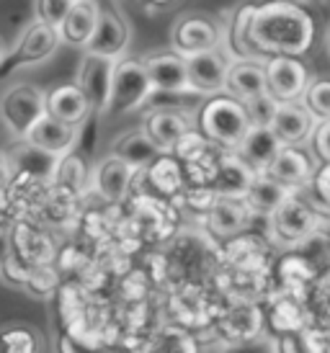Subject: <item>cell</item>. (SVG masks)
<instances>
[{
	"label": "cell",
	"mask_w": 330,
	"mask_h": 353,
	"mask_svg": "<svg viewBox=\"0 0 330 353\" xmlns=\"http://www.w3.org/2000/svg\"><path fill=\"white\" fill-rule=\"evenodd\" d=\"M248 39L263 59L273 54L300 57L315 39V21L300 3L273 0L255 6L248 21Z\"/></svg>",
	"instance_id": "obj_1"
},
{
	"label": "cell",
	"mask_w": 330,
	"mask_h": 353,
	"mask_svg": "<svg viewBox=\"0 0 330 353\" xmlns=\"http://www.w3.org/2000/svg\"><path fill=\"white\" fill-rule=\"evenodd\" d=\"M199 127L209 142L235 150L245 137V132L251 129V119L245 114L243 101L220 93L204 103L202 114H199Z\"/></svg>",
	"instance_id": "obj_2"
},
{
	"label": "cell",
	"mask_w": 330,
	"mask_h": 353,
	"mask_svg": "<svg viewBox=\"0 0 330 353\" xmlns=\"http://www.w3.org/2000/svg\"><path fill=\"white\" fill-rule=\"evenodd\" d=\"M153 96H155V85L147 75L145 62L132 57H119L114 62L106 114H114V117L132 114V111L145 106Z\"/></svg>",
	"instance_id": "obj_3"
},
{
	"label": "cell",
	"mask_w": 330,
	"mask_h": 353,
	"mask_svg": "<svg viewBox=\"0 0 330 353\" xmlns=\"http://www.w3.org/2000/svg\"><path fill=\"white\" fill-rule=\"evenodd\" d=\"M47 114L44 106V90L29 83L13 85L0 99V119L16 139H23L29 129Z\"/></svg>",
	"instance_id": "obj_4"
},
{
	"label": "cell",
	"mask_w": 330,
	"mask_h": 353,
	"mask_svg": "<svg viewBox=\"0 0 330 353\" xmlns=\"http://www.w3.org/2000/svg\"><path fill=\"white\" fill-rule=\"evenodd\" d=\"M271 225L282 243L294 245V243H302V240H307V237L320 230L322 214L312 204H307L304 199L291 194L271 214Z\"/></svg>",
	"instance_id": "obj_5"
},
{
	"label": "cell",
	"mask_w": 330,
	"mask_h": 353,
	"mask_svg": "<svg viewBox=\"0 0 330 353\" xmlns=\"http://www.w3.org/2000/svg\"><path fill=\"white\" fill-rule=\"evenodd\" d=\"M263 70H266V90L279 103L302 101L304 90L310 85V72L300 59L289 54H273L263 62Z\"/></svg>",
	"instance_id": "obj_6"
},
{
	"label": "cell",
	"mask_w": 330,
	"mask_h": 353,
	"mask_svg": "<svg viewBox=\"0 0 330 353\" xmlns=\"http://www.w3.org/2000/svg\"><path fill=\"white\" fill-rule=\"evenodd\" d=\"M230 62L233 59L224 54L222 47L186 57V70H188L191 90L202 93V96H220V93H224Z\"/></svg>",
	"instance_id": "obj_7"
},
{
	"label": "cell",
	"mask_w": 330,
	"mask_h": 353,
	"mask_svg": "<svg viewBox=\"0 0 330 353\" xmlns=\"http://www.w3.org/2000/svg\"><path fill=\"white\" fill-rule=\"evenodd\" d=\"M114 62H117V59L101 57V54H90V52H86L83 59H80V70H78L75 85L86 93L88 103H90V111L106 114L108 90H111V75H114Z\"/></svg>",
	"instance_id": "obj_8"
},
{
	"label": "cell",
	"mask_w": 330,
	"mask_h": 353,
	"mask_svg": "<svg viewBox=\"0 0 330 353\" xmlns=\"http://www.w3.org/2000/svg\"><path fill=\"white\" fill-rule=\"evenodd\" d=\"M126 44H129V26H126V19L117 8H106L98 13V23H96V29H93V37L88 39V44L83 50L90 52V54L119 59V57H124Z\"/></svg>",
	"instance_id": "obj_9"
},
{
	"label": "cell",
	"mask_w": 330,
	"mask_h": 353,
	"mask_svg": "<svg viewBox=\"0 0 330 353\" xmlns=\"http://www.w3.org/2000/svg\"><path fill=\"white\" fill-rule=\"evenodd\" d=\"M318 119L310 114V108L304 106L302 101H284L276 106L273 119L269 127L273 129V134L282 139L284 145L300 148L302 142H307L315 132Z\"/></svg>",
	"instance_id": "obj_10"
},
{
	"label": "cell",
	"mask_w": 330,
	"mask_h": 353,
	"mask_svg": "<svg viewBox=\"0 0 330 353\" xmlns=\"http://www.w3.org/2000/svg\"><path fill=\"white\" fill-rule=\"evenodd\" d=\"M62 44L59 41V34L57 29H52L47 23H41V21H31L29 26L23 29V34L19 37L16 41V50L10 54L13 59V65L16 68H23V65H39L44 59H49L57 47Z\"/></svg>",
	"instance_id": "obj_11"
},
{
	"label": "cell",
	"mask_w": 330,
	"mask_h": 353,
	"mask_svg": "<svg viewBox=\"0 0 330 353\" xmlns=\"http://www.w3.org/2000/svg\"><path fill=\"white\" fill-rule=\"evenodd\" d=\"M171 41H173L175 54L191 57L199 52L217 50L220 47V31L214 29L212 21L202 19V16H186L175 23Z\"/></svg>",
	"instance_id": "obj_12"
},
{
	"label": "cell",
	"mask_w": 330,
	"mask_h": 353,
	"mask_svg": "<svg viewBox=\"0 0 330 353\" xmlns=\"http://www.w3.org/2000/svg\"><path fill=\"white\" fill-rule=\"evenodd\" d=\"M78 132H80V127L65 124V121H59V119L44 114V117L29 129V134H26L23 139L31 142V145H37V148L44 150V152H49V155L65 157L68 152H72V148H75Z\"/></svg>",
	"instance_id": "obj_13"
},
{
	"label": "cell",
	"mask_w": 330,
	"mask_h": 353,
	"mask_svg": "<svg viewBox=\"0 0 330 353\" xmlns=\"http://www.w3.org/2000/svg\"><path fill=\"white\" fill-rule=\"evenodd\" d=\"M282 148L284 142L273 134L271 127H251L240 139V145L235 148V155L240 157L253 173H266V168L271 165V160Z\"/></svg>",
	"instance_id": "obj_14"
},
{
	"label": "cell",
	"mask_w": 330,
	"mask_h": 353,
	"mask_svg": "<svg viewBox=\"0 0 330 353\" xmlns=\"http://www.w3.org/2000/svg\"><path fill=\"white\" fill-rule=\"evenodd\" d=\"M3 160L8 163L10 176L21 173V176L37 178V181H55V173H57L59 165L57 155H49V152L39 150L37 145L26 142V139H21V145H16Z\"/></svg>",
	"instance_id": "obj_15"
},
{
	"label": "cell",
	"mask_w": 330,
	"mask_h": 353,
	"mask_svg": "<svg viewBox=\"0 0 330 353\" xmlns=\"http://www.w3.org/2000/svg\"><path fill=\"white\" fill-rule=\"evenodd\" d=\"M147 68V75L153 80L155 90L163 93H194L188 70H186V57L181 54H155V57L142 59Z\"/></svg>",
	"instance_id": "obj_16"
},
{
	"label": "cell",
	"mask_w": 330,
	"mask_h": 353,
	"mask_svg": "<svg viewBox=\"0 0 330 353\" xmlns=\"http://www.w3.org/2000/svg\"><path fill=\"white\" fill-rule=\"evenodd\" d=\"M98 13L101 8L96 0H72L68 16L57 26L59 41L70 47H86L98 23Z\"/></svg>",
	"instance_id": "obj_17"
},
{
	"label": "cell",
	"mask_w": 330,
	"mask_h": 353,
	"mask_svg": "<svg viewBox=\"0 0 330 353\" xmlns=\"http://www.w3.org/2000/svg\"><path fill=\"white\" fill-rule=\"evenodd\" d=\"M135 168L124 163L122 157H117L114 152L108 157H104L98 168L93 170V183H96L98 194L106 199V201H122V199L129 194L132 188V181H135Z\"/></svg>",
	"instance_id": "obj_18"
},
{
	"label": "cell",
	"mask_w": 330,
	"mask_h": 353,
	"mask_svg": "<svg viewBox=\"0 0 330 353\" xmlns=\"http://www.w3.org/2000/svg\"><path fill=\"white\" fill-rule=\"evenodd\" d=\"M44 106H47L49 117L59 119L65 124H72V127H80L90 114V103H88L86 93L75 83L47 90L44 93Z\"/></svg>",
	"instance_id": "obj_19"
},
{
	"label": "cell",
	"mask_w": 330,
	"mask_h": 353,
	"mask_svg": "<svg viewBox=\"0 0 330 353\" xmlns=\"http://www.w3.org/2000/svg\"><path fill=\"white\" fill-rule=\"evenodd\" d=\"M251 212L240 196H220L206 209V227L217 237H233L248 227Z\"/></svg>",
	"instance_id": "obj_20"
},
{
	"label": "cell",
	"mask_w": 330,
	"mask_h": 353,
	"mask_svg": "<svg viewBox=\"0 0 330 353\" xmlns=\"http://www.w3.org/2000/svg\"><path fill=\"white\" fill-rule=\"evenodd\" d=\"M291 194H294V188L284 186L279 181H273V178L266 176V173H258V176H253L251 186L245 188L243 201L251 214L271 216Z\"/></svg>",
	"instance_id": "obj_21"
},
{
	"label": "cell",
	"mask_w": 330,
	"mask_h": 353,
	"mask_svg": "<svg viewBox=\"0 0 330 353\" xmlns=\"http://www.w3.org/2000/svg\"><path fill=\"white\" fill-rule=\"evenodd\" d=\"M224 93L237 101H248L266 93V70L261 59H233L227 70Z\"/></svg>",
	"instance_id": "obj_22"
},
{
	"label": "cell",
	"mask_w": 330,
	"mask_h": 353,
	"mask_svg": "<svg viewBox=\"0 0 330 353\" xmlns=\"http://www.w3.org/2000/svg\"><path fill=\"white\" fill-rule=\"evenodd\" d=\"M266 176H271L273 181L289 188H300L312 178V160L300 148L284 145L271 160V165L266 168Z\"/></svg>",
	"instance_id": "obj_23"
},
{
	"label": "cell",
	"mask_w": 330,
	"mask_h": 353,
	"mask_svg": "<svg viewBox=\"0 0 330 353\" xmlns=\"http://www.w3.org/2000/svg\"><path fill=\"white\" fill-rule=\"evenodd\" d=\"M147 137L155 142L160 152H173V148L178 145V139L184 137L186 132H191L188 127V119L178 111H153L150 117L145 119V127Z\"/></svg>",
	"instance_id": "obj_24"
},
{
	"label": "cell",
	"mask_w": 330,
	"mask_h": 353,
	"mask_svg": "<svg viewBox=\"0 0 330 353\" xmlns=\"http://www.w3.org/2000/svg\"><path fill=\"white\" fill-rule=\"evenodd\" d=\"M261 323H263V314L258 307H253V304H235V307H230L222 314L220 333H222V338L227 343L245 341V338H253V335L261 333Z\"/></svg>",
	"instance_id": "obj_25"
},
{
	"label": "cell",
	"mask_w": 330,
	"mask_h": 353,
	"mask_svg": "<svg viewBox=\"0 0 330 353\" xmlns=\"http://www.w3.org/2000/svg\"><path fill=\"white\" fill-rule=\"evenodd\" d=\"M114 155L122 157L124 163H129L135 170H142V168L153 165L163 152H160V148L153 139L147 137L145 129H137V132H126V134H122L117 139Z\"/></svg>",
	"instance_id": "obj_26"
},
{
	"label": "cell",
	"mask_w": 330,
	"mask_h": 353,
	"mask_svg": "<svg viewBox=\"0 0 330 353\" xmlns=\"http://www.w3.org/2000/svg\"><path fill=\"white\" fill-rule=\"evenodd\" d=\"M253 176H258V173H253L237 155H224L222 163L214 170V186H220L222 196L243 199L245 188L251 186Z\"/></svg>",
	"instance_id": "obj_27"
},
{
	"label": "cell",
	"mask_w": 330,
	"mask_h": 353,
	"mask_svg": "<svg viewBox=\"0 0 330 353\" xmlns=\"http://www.w3.org/2000/svg\"><path fill=\"white\" fill-rule=\"evenodd\" d=\"M150 173V183L160 191V194H173L181 188L184 176H181V165L175 163L173 157H157L153 165H147Z\"/></svg>",
	"instance_id": "obj_28"
},
{
	"label": "cell",
	"mask_w": 330,
	"mask_h": 353,
	"mask_svg": "<svg viewBox=\"0 0 330 353\" xmlns=\"http://www.w3.org/2000/svg\"><path fill=\"white\" fill-rule=\"evenodd\" d=\"M302 103L310 108V114L318 121L330 119V80L328 78L310 80V85H307L304 96H302Z\"/></svg>",
	"instance_id": "obj_29"
},
{
	"label": "cell",
	"mask_w": 330,
	"mask_h": 353,
	"mask_svg": "<svg viewBox=\"0 0 330 353\" xmlns=\"http://www.w3.org/2000/svg\"><path fill=\"white\" fill-rule=\"evenodd\" d=\"M150 353H199V345L191 335L181 327H168L157 335L155 345Z\"/></svg>",
	"instance_id": "obj_30"
},
{
	"label": "cell",
	"mask_w": 330,
	"mask_h": 353,
	"mask_svg": "<svg viewBox=\"0 0 330 353\" xmlns=\"http://www.w3.org/2000/svg\"><path fill=\"white\" fill-rule=\"evenodd\" d=\"M0 353H39V338L26 327H6L0 333Z\"/></svg>",
	"instance_id": "obj_31"
},
{
	"label": "cell",
	"mask_w": 330,
	"mask_h": 353,
	"mask_svg": "<svg viewBox=\"0 0 330 353\" xmlns=\"http://www.w3.org/2000/svg\"><path fill=\"white\" fill-rule=\"evenodd\" d=\"M55 181L62 183L65 188H70V191H80L88 181V170H86V165H83V160L75 155H70V152L65 157H59Z\"/></svg>",
	"instance_id": "obj_32"
},
{
	"label": "cell",
	"mask_w": 330,
	"mask_h": 353,
	"mask_svg": "<svg viewBox=\"0 0 330 353\" xmlns=\"http://www.w3.org/2000/svg\"><path fill=\"white\" fill-rule=\"evenodd\" d=\"M243 106L248 119H251V127H269L273 119V111L279 106V101L266 90L261 96H253V99L243 101Z\"/></svg>",
	"instance_id": "obj_33"
},
{
	"label": "cell",
	"mask_w": 330,
	"mask_h": 353,
	"mask_svg": "<svg viewBox=\"0 0 330 353\" xmlns=\"http://www.w3.org/2000/svg\"><path fill=\"white\" fill-rule=\"evenodd\" d=\"M220 353H279V341L276 338H266V335H253L245 341H233L224 343Z\"/></svg>",
	"instance_id": "obj_34"
},
{
	"label": "cell",
	"mask_w": 330,
	"mask_h": 353,
	"mask_svg": "<svg viewBox=\"0 0 330 353\" xmlns=\"http://www.w3.org/2000/svg\"><path fill=\"white\" fill-rule=\"evenodd\" d=\"M72 0H37V21L57 29L62 19L68 16Z\"/></svg>",
	"instance_id": "obj_35"
},
{
	"label": "cell",
	"mask_w": 330,
	"mask_h": 353,
	"mask_svg": "<svg viewBox=\"0 0 330 353\" xmlns=\"http://www.w3.org/2000/svg\"><path fill=\"white\" fill-rule=\"evenodd\" d=\"M273 325L284 330V333H294L302 327V312L300 307H294L291 302H279L273 310Z\"/></svg>",
	"instance_id": "obj_36"
},
{
	"label": "cell",
	"mask_w": 330,
	"mask_h": 353,
	"mask_svg": "<svg viewBox=\"0 0 330 353\" xmlns=\"http://www.w3.org/2000/svg\"><path fill=\"white\" fill-rule=\"evenodd\" d=\"M300 338L304 353H330V327H304Z\"/></svg>",
	"instance_id": "obj_37"
},
{
	"label": "cell",
	"mask_w": 330,
	"mask_h": 353,
	"mask_svg": "<svg viewBox=\"0 0 330 353\" xmlns=\"http://www.w3.org/2000/svg\"><path fill=\"white\" fill-rule=\"evenodd\" d=\"M312 148H315V155L320 157L322 163H330V119H322L315 124V132H312Z\"/></svg>",
	"instance_id": "obj_38"
},
{
	"label": "cell",
	"mask_w": 330,
	"mask_h": 353,
	"mask_svg": "<svg viewBox=\"0 0 330 353\" xmlns=\"http://www.w3.org/2000/svg\"><path fill=\"white\" fill-rule=\"evenodd\" d=\"M315 188H318V196L330 206V163H325L318 178H315Z\"/></svg>",
	"instance_id": "obj_39"
},
{
	"label": "cell",
	"mask_w": 330,
	"mask_h": 353,
	"mask_svg": "<svg viewBox=\"0 0 330 353\" xmlns=\"http://www.w3.org/2000/svg\"><path fill=\"white\" fill-rule=\"evenodd\" d=\"M279 353H304L300 335H284L279 341Z\"/></svg>",
	"instance_id": "obj_40"
},
{
	"label": "cell",
	"mask_w": 330,
	"mask_h": 353,
	"mask_svg": "<svg viewBox=\"0 0 330 353\" xmlns=\"http://www.w3.org/2000/svg\"><path fill=\"white\" fill-rule=\"evenodd\" d=\"M8 255H10V245H8V235L0 230V265L8 261Z\"/></svg>",
	"instance_id": "obj_41"
},
{
	"label": "cell",
	"mask_w": 330,
	"mask_h": 353,
	"mask_svg": "<svg viewBox=\"0 0 330 353\" xmlns=\"http://www.w3.org/2000/svg\"><path fill=\"white\" fill-rule=\"evenodd\" d=\"M8 183H10V168H8V163L0 157V188H8Z\"/></svg>",
	"instance_id": "obj_42"
},
{
	"label": "cell",
	"mask_w": 330,
	"mask_h": 353,
	"mask_svg": "<svg viewBox=\"0 0 330 353\" xmlns=\"http://www.w3.org/2000/svg\"><path fill=\"white\" fill-rule=\"evenodd\" d=\"M6 206V188H0V209Z\"/></svg>",
	"instance_id": "obj_43"
},
{
	"label": "cell",
	"mask_w": 330,
	"mask_h": 353,
	"mask_svg": "<svg viewBox=\"0 0 330 353\" xmlns=\"http://www.w3.org/2000/svg\"><path fill=\"white\" fill-rule=\"evenodd\" d=\"M147 3H155V6H168V3H173V0H147Z\"/></svg>",
	"instance_id": "obj_44"
},
{
	"label": "cell",
	"mask_w": 330,
	"mask_h": 353,
	"mask_svg": "<svg viewBox=\"0 0 330 353\" xmlns=\"http://www.w3.org/2000/svg\"><path fill=\"white\" fill-rule=\"evenodd\" d=\"M3 54H6V52H3V44H0V62H3Z\"/></svg>",
	"instance_id": "obj_45"
},
{
	"label": "cell",
	"mask_w": 330,
	"mask_h": 353,
	"mask_svg": "<svg viewBox=\"0 0 330 353\" xmlns=\"http://www.w3.org/2000/svg\"><path fill=\"white\" fill-rule=\"evenodd\" d=\"M289 3H307V0H289Z\"/></svg>",
	"instance_id": "obj_46"
}]
</instances>
